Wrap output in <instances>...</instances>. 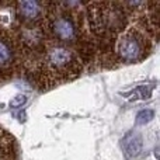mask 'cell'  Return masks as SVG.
Returning a JSON list of instances; mask_svg holds the SVG:
<instances>
[{
  "instance_id": "5",
  "label": "cell",
  "mask_w": 160,
  "mask_h": 160,
  "mask_svg": "<svg viewBox=\"0 0 160 160\" xmlns=\"http://www.w3.org/2000/svg\"><path fill=\"white\" fill-rule=\"evenodd\" d=\"M14 61V48L4 37H0V69L8 68Z\"/></svg>"
},
{
  "instance_id": "6",
  "label": "cell",
  "mask_w": 160,
  "mask_h": 160,
  "mask_svg": "<svg viewBox=\"0 0 160 160\" xmlns=\"http://www.w3.org/2000/svg\"><path fill=\"white\" fill-rule=\"evenodd\" d=\"M125 149H127L128 155H131V156H135L141 152L142 139H141V136H139V133L138 135H136V133H129V135L127 136V146H125Z\"/></svg>"
},
{
  "instance_id": "4",
  "label": "cell",
  "mask_w": 160,
  "mask_h": 160,
  "mask_svg": "<svg viewBox=\"0 0 160 160\" xmlns=\"http://www.w3.org/2000/svg\"><path fill=\"white\" fill-rule=\"evenodd\" d=\"M17 16L22 22H35L42 16V4L38 2L17 3Z\"/></svg>"
},
{
  "instance_id": "8",
  "label": "cell",
  "mask_w": 160,
  "mask_h": 160,
  "mask_svg": "<svg viewBox=\"0 0 160 160\" xmlns=\"http://www.w3.org/2000/svg\"><path fill=\"white\" fill-rule=\"evenodd\" d=\"M25 101H27V97H25L24 94H18V96H16L10 101V107L11 108H18V107H21V105H24Z\"/></svg>"
},
{
  "instance_id": "3",
  "label": "cell",
  "mask_w": 160,
  "mask_h": 160,
  "mask_svg": "<svg viewBox=\"0 0 160 160\" xmlns=\"http://www.w3.org/2000/svg\"><path fill=\"white\" fill-rule=\"evenodd\" d=\"M49 27H51V32L59 41L70 42L78 35V30H76V25L73 22L72 17L68 16L66 13L55 14L49 22Z\"/></svg>"
},
{
  "instance_id": "1",
  "label": "cell",
  "mask_w": 160,
  "mask_h": 160,
  "mask_svg": "<svg viewBox=\"0 0 160 160\" xmlns=\"http://www.w3.org/2000/svg\"><path fill=\"white\" fill-rule=\"evenodd\" d=\"M45 68L55 76H65L76 68V59L68 48L52 47L45 56Z\"/></svg>"
},
{
  "instance_id": "2",
  "label": "cell",
  "mask_w": 160,
  "mask_h": 160,
  "mask_svg": "<svg viewBox=\"0 0 160 160\" xmlns=\"http://www.w3.org/2000/svg\"><path fill=\"white\" fill-rule=\"evenodd\" d=\"M143 41L142 37L138 35L135 31L127 32L119 38L118 47H117V52L118 56L125 62H133L138 61L139 56L143 53Z\"/></svg>"
},
{
  "instance_id": "7",
  "label": "cell",
  "mask_w": 160,
  "mask_h": 160,
  "mask_svg": "<svg viewBox=\"0 0 160 160\" xmlns=\"http://www.w3.org/2000/svg\"><path fill=\"white\" fill-rule=\"evenodd\" d=\"M155 117V111L153 110H142L141 112L136 115V124H148L152 121Z\"/></svg>"
}]
</instances>
